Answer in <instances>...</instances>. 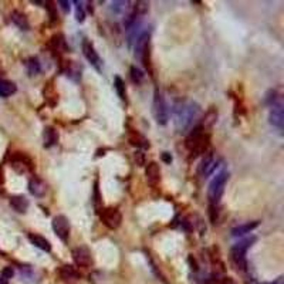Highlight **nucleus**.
I'll return each instance as SVG.
<instances>
[{
	"mask_svg": "<svg viewBox=\"0 0 284 284\" xmlns=\"http://www.w3.org/2000/svg\"><path fill=\"white\" fill-rule=\"evenodd\" d=\"M43 138H44V147L50 148V147L56 145L57 142H58V133L56 131V128H53V127H46L44 133H43Z\"/></svg>",
	"mask_w": 284,
	"mask_h": 284,
	"instance_id": "nucleus-16",
	"label": "nucleus"
},
{
	"mask_svg": "<svg viewBox=\"0 0 284 284\" xmlns=\"http://www.w3.org/2000/svg\"><path fill=\"white\" fill-rule=\"evenodd\" d=\"M206 119H205V127H210L215 121H216V118H217V113L215 111V110H210L208 114H206V117H205Z\"/></svg>",
	"mask_w": 284,
	"mask_h": 284,
	"instance_id": "nucleus-29",
	"label": "nucleus"
},
{
	"mask_svg": "<svg viewBox=\"0 0 284 284\" xmlns=\"http://www.w3.org/2000/svg\"><path fill=\"white\" fill-rule=\"evenodd\" d=\"M134 158H135V162H136L138 167H144V165H145V153L142 151L135 152Z\"/></svg>",
	"mask_w": 284,
	"mask_h": 284,
	"instance_id": "nucleus-32",
	"label": "nucleus"
},
{
	"mask_svg": "<svg viewBox=\"0 0 284 284\" xmlns=\"http://www.w3.org/2000/svg\"><path fill=\"white\" fill-rule=\"evenodd\" d=\"M26 67H27V70H29L30 76H36V74L40 73V63H38V60L36 58V57L29 58V60H27V63H26Z\"/></svg>",
	"mask_w": 284,
	"mask_h": 284,
	"instance_id": "nucleus-23",
	"label": "nucleus"
},
{
	"mask_svg": "<svg viewBox=\"0 0 284 284\" xmlns=\"http://www.w3.org/2000/svg\"><path fill=\"white\" fill-rule=\"evenodd\" d=\"M53 230L56 233V236L61 242H67L68 236H70V222L64 215H58L53 219L51 222Z\"/></svg>",
	"mask_w": 284,
	"mask_h": 284,
	"instance_id": "nucleus-7",
	"label": "nucleus"
},
{
	"mask_svg": "<svg viewBox=\"0 0 284 284\" xmlns=\"http://www.w3.org/2000/svg\"><path fill=\"white\" fill-rule=\"evenodd\" d=\"M153 117L159 125H167L169 121V108L165 101V97L162 93H159V90H155L153 94Z\"/></svg>",
	"mask_w": 284,
	"mask_h": 284,
	"instance_id": "nucleus-5",
	"label": "nucleus"
},
{
	"mask_svg": "<svg viewBox=\"0 0 284 284\" xmlns=\"http://www.w3.org/2000/svg\"><path fill=\"white\" fill-rule=\"evenodd\" d=\"M131 145L136 147V148H150V142L147 141L145 136H142L141 134L138 133H130V136H128Z\"/></svg>",
	"mask_w": 284,
	"mask_h": 284,
	"instance_id": "nucleus-21",
	"label": "nucleus"
},
{
	"mask_svg": "<svg viewBox=\"0 0 284 284\" xmlns=\"http://www.w3.org/2000/svg\"><path fill=\"white\" fill-rule=\"evenodd\" d=\"M29 240H30L32 245H34V246L38 247V249L43 250V251H50V250H51L50 242H49L46 237L40 236V234H29Z\"/></svg>",
	"mask_w": 284,
	"mask_h": 284,
	"instance_id": "nucleus-17",
	"label": "nucleus"
},
{
	"mask_svg": "<svg viewBox=\"0 0 284 284\" xmlns=\"http://www.w3.org/2000/svg\"><path fill=\"white\" fill-rule=\"evenodd\" d=\"M259 225H260L259 220H253V222H247V223H243V225H239V226L232 229V236H234V237L245 236L247 233L253 232L256 227H259Z\"/></svg>",
	"mask_w": 284,
	"mask_h": 284,
	"instance_id": "nucleus-15",
	"label": "nucleus"
},
{
	"mask_svg": "<svg viewBox=\"0 0 284 284\" xmlns=\"http://www.w3.org/2000/svg\"><path fill=\"white\" fill-rule=\"evenodd\" d=\"M268 122L277 130L284 128V110L282 101H277L271 105V110L268 114Z\"/></svg>",
	"mask_w": 284,
	"mask_h": 284,
	"instance_id": "nucleus-8",
	"label": "nucleus"
},
{
	"mask_svg": "<svg viewBox=\"0 0 284 284\" xmlns=\"http://www.w3.org/2000/svg\"><path fill=\"white\" fill-rule=\"evenodd\" d=\"M16 91H17V87L13 81L0 80V97L7 98V97H12Z\"/></svg>",
	"mask_w": 284,
	"mask_h": 284,
	"instance_id": "nucleus-18",
	"label": "nucleus"
},
{
	"mask_svg": "<svg viewBox=\"0 0 284 284\" xmlns=\"http://www.w3.org/2000/svg\"><path fill=\"white\" fill-rule=\"evenodd\" d=\"M58 4L61 6V9H63L64 12H70V1H66V0H60V1H58Z\"/></svg>",
	"mask_w": 284,
	"mask_h": 284,
	"instance_id": "nucleus-33",
	"label": "nucleus"
},
{
	"mask_svg": "<svg viewBox=\"0 0 284 284\" xmlns=\"http://www.w3.org/2000/svg\"><path fill=\"white\" fill-rule=\"evenodd\" d=\"M220 284H236V283H234V280H233L232 277H225V279L220 282Z\"/></svg>",
	"mask_w": 284,
	"mask_h": 284,
	"instance_id": "nucleus-35",
	"label": "nucleus"
},
{
	"mask_svg": "<svg viewBox=\"0 0 284 284\" xmlns=\"http://www.w3.org/2000/svg\"><path fill=\"white\" fill-rule=\"evenodd\" d=\"M12 21L19 27L20 30H29L30 29V24H29V20L26 17V15H23L21 12H17V10H15L13 13H12Z\"/></svg>",
	"mask_w": 284,
	"mask_h": 284,
	"instance_id": "nucleus-19",
	"label": "nucleus"
},
{
	"mask_svg": "<svg viewBox=\"0 0 284 284\" xmlns=\"http://www.w3.org/2000/svg\"><path fill=\"white\" fill-rule=\"evenodd\" d=\"M13 276H15V268H13L12 266H6V267L1 270V274H0V277H1L4 282H9L10 279H13Z\"/></svg>",
	"mask_w": 284,
	"mask_h": 284,
	"instance_id": "nucleus-26",
	"label": "nucleus"
},
{
	"mask_svg": "<svg viewBox=\"0 0 284 284\" xmlns=\"http://www.w3.org/2000/svg\"><path fill=\"white\" fill-rule=\"evenodd\" d=\"M83 54L88 60V63H91L97 70H100L101 58L98 56V53L95 51V47L93 46V43L90 40H87V38L83 41Z\"/></svg>",
	"mask_w": 284,
	"mask_h": 284,
	"instance_id": "nucleus-11",
	"label": "nucleus"
},
{
	"mask_svg": "<svg viewBox=\"0 0 284 284\" xmlns=\"http://www.w3.org/2000/svg\"><path fill=\"white\" fill-rule=\"evenodd\" d=\"M10 206L15 209L17 213H26L30 206L29 199L23 195H13L10 196Z\"/></svg>",
	"mask_w": 284,
	"mask_h": 284,
	"instance_id": "nucleus-14",
	"label": "nucleus"
},
{
	"mask_svg": "<svg viewBox=\"0 0 284 284\" xmlns=\"http://www.w3.org/2000/svg\"><path fill=\"white\" fill-rule=\"evenodd\" d=\"M73 260L78 267H84V268L90 267L93 265V257H91L90 249L85 246L76 247L73 250Z\"/></svg>",
	"mask_w": 284,
	"mask_h": 284,
	"instance_id": "nucleus-9",
	"label": "nucleus"
},
{
	"mask_svg": "<svg viewBox=\"0 0 284 284\" xmlns=\"http://www.w3.org/2000/svg\"><path fill=\"white\" fill-rule=\"evenodd\" d=\"M101 222L108 227V229H118L121 226L122 222V215L117 208H107L104 209L100 215Z\"/></svg>",
	"mask_w": 284,
	"mask_h": 284,
	"instance_id": "nucleus-6",
	"label": "nucleus"
},
{
	"mask_svg": "<svg viewBox=\"0 0 284 284\" xmlns=\"http://www.w3.org/2000/svg\"><path fill=\"white\" fill-rule=\"evenodd\" d=\"M0 184H1V181H0Z\"/></svg>",
	"mask_w": 284,
	"mask_h": 284,
	"instance_id": "nucleus-36",
	"label": "nucleus"
},
{
	"mask_svg": "<svg viewBox=\"0 0 284 284\" xmlns=\"http://www.w3.org/2000/svg\"><path fill=\"white\" fill-rule=\"evenodd\" d=\"M127 4H130V3L128 1H114L113 4H111V10L117 12V13L124 12L125 7H127Z\"/></svg>",
	"mask_w": 284,
	"mask_h": 284,
	"instance_id": "nucleus-30",
	"label": "nucleus"
},
{
	"mask_svg": "<svg viewBox=\"0 0 284 284\" xmlns=\"http://www.w3.org/2000/svg\"><path fill=\"white\" fill-rule=\"evenodd\" d=\"M145 176H147V181H148V184L151 185L152 188H156L159 185V181H161V169H159V165L156 162L148 164L147 168H145Z\"/></svg>",
	"mask_w": 284,
	"mask_h": 284,
	"instance_id": "nucleus-12",
	"label": "nucleus"
},
{
	"mask_svg": "<svg viewBox=\"0 0 284 284\" xmlns=\"http://www.w3.org/2000/svg\"><path fill=\"white\" fill-rule=\"evenodd\" d=\"M209 216H210V222L216 223L219 219V212H217V205H210L209 208Z\"/></svg>",
	"mask_w": 284,
	"mask_h": 284,
	"instance_id": "nucleus-28",
	"label": "nucleus"
},
{
	"mask_svg": "<svg viewBox=\"0 0 284 284\" xmlns=\"http://www.w3.org/2000/svg\"><path fill=\"white\" fill-rule=\"evenodd\" d=\"M12 167L17 172H30L33 170V161L24 153L17 152L12 156Z\"/></svg>",
	"mask_w": 284,
	"mask_h": 284,
	"instance_id": "nucleus-10",
	"label": "nucleus"
},
{
	"mask_svg": "<svg viewBox=\"0 0 284 284\" xmlns=\"http://www.w3.org/2000/svg\"><path fill=\"white\" fill-rule=\"evenodd\" d=\"M114 88H115L117 94H118V97H119L121 100H127L125 83H124V80L119 76H115V78H114Z\"/></svg>",
	"mask_w": 284,
	"mask_h": 284,
	"instance_id": "nucleus-22",
	"label": "nucleus"
},
{
	"mask_svg": "<svg viewBox=\"0 0 284 284\" xmlns=\"http://www.w3.org/2000/svg\"><path fill=\"white\" fill-rule=\"evenodd\" d=\"M44 4H46V9H47V10H49V13H50V20H51V21H56L57 13H56V7L53 6V3H51V1H46Z\"/></svg>",
	"mask_w": 284,
	"mask_h": 284,
	"instance_id": "nucleus-31",
	"label": "nucleus"
},
{
	"mask_svg": "<svg viewBox=\"0 0 284 284\" xmlns=\"http://www.w3.org/2000/svg\"><path fill=\"white\" fill-rule=\"evenodd\" d=\"M74 4H76V20L78 23H83L85 20V12L80 1H74Z\"/></svg>",
	"mask_w": 284,
	"mask_h": 284,
	"instance_id": "nucleus-27",
	"label": "nucleus"
},
{
	"mask_svg": "<svg viewBox=\"0 0 284 284\" xmlns=\"http://www.w3.org/2000/svg\"><path fill=\"white\" fill-rule=\"evenodd\" d=\"M254 242H256V237H254V236H251V237H246V239L239 240L234 246L232 247V251H230L232 260H233L234 266H236L239 270H242V271H245L247 267V262H246L247 250L253 246V243H254Z\"/></svg>",
	"mask_w": 284,
	"mask_h": 284,
	"instance_id": "nucleus-3",
	"label": "nucleus"
},
{
	"mask_svg": "<svg viewBox=\"0 0 284 284\" xmlns=\"http://www.w3.org/2000/svg\"><path fill=\"white\" fill-rule=\"evenodd\" d=\"M161 158H162V161H164L165 164H170V162H172V155H170L169 152H164V153L161 155Z\"/></svg>",
	"mask_w": 284,
	"mask_h": 284,
	"instance_id": "nucleus-34",
	"label": "nucleus"
},
{
	"mask_svg": "<svg viewBox=\"0 0 284 284\" xmlns=\"http://www.w3.org/2000/svg\"><path fill=\"white\" fill-rule=\"evenodd\" d=\"M58 273H60V276H61L63 279H66V280H77V279H80V273L77 271L73 266L70 265L63 266V267L58 270Z\"/></svg>",
	"mask_w": 284,
	"mask_h": 284,
	"instance_id": "nucleus-20",
	"label": "nucleus"
},
{
	"mask_svg": "<svg viewBox=\"0 0 284 284\" xmlns=\"http://www.w3.org/2000/svg\"><path fill=\"white\" fill-rule=\"evenodd\" d=\"M227 181H229V172L227 170H220L212 179L208 190V198L210 205H217L220 202V199L223 196V192H225V186H226Z\"/></svg>",
	"mask_w": 284,
	"mask_h": 284,
	"instance_id": "nucleus-4",
	"label": "nucleus"
},
{
	"mask_svg": "<svg viewBox=\"0 0 284 284\" xmlns=\"http://www.w3.org/2000/svg\"><path fill=\"white\" fill-rule=\"evenodd\" d=\"M130 73H131V80H133L135 84H141V83L144 81V73H142L136 66H133V67H131Z\"/></svg>",
	"mask_w": 284,
	"mask_h": 284,
	"instance_id": "nucleus-25",
	"label": "nucleus"
},
{
	"mask_svg": "<svg viewBox=\"0 0 284 284\" xmlns=\"http://www.w3.org/2000/svg\"><path fill=\"white\" fill-rule=\"evenodd\" d=\"M46 190H47V186L44 184V181L38 176H33L30 181H29V192L36 196V198H41L46 195Z\"/></svg>",
	"mask_w": 284,
	"mask_h": 284,
	"instance_id": "nucleus-13",
	"label": "nucleus"
},
{
	"mask_svg": "<svg viewBox=\"0 0 284 284\" xmlns=\"http://www.w3.org/2000/svg\"><path fill=\"white\" fill-rule=\"evenodd\" d=\"M202 113L200 105L193 100H179L175 102L172 114H173V124L179 134L188 133L198 121L199 115Z\"/></svg>",
	"mask_w": 284,
	"mask_h": 284,
	"instance_id": "nucleus-1",
	"label": "nucleus"
},
{
	"mask_svg": "<svg viewBox=\"0 0 284 284\" xmlns=\"http://www.w3.org/2000/svg\"><path fill=\"white\" fill-rule=\"evenodd\" d=\"M186 147H188V150L190 151L193 158L206 152L209 147V135L205 134L202 125L192 130L189 136L186 138Z\"/></svg>",
	"mask_w": 284,
	"mask_h": 284,
	"instance_id": "nucleus-2",
	"label": "nucleus"
},
{
	"mask_svg": "<svg viewBox=\"0 0 284 284\" xmlns=\"http://www.w3.org/2000/svg\"><path fill=\"white\" fill-rule=\"evenodd\" d=\"M51 44H53L54 50L60 51V53H64V51L67 50L66 41H64V37H63L61 34H57V36H54L53 40H51Z\"/></svg>",
	"mask_w": 284,
	"mask_h": 284,
	"instance_id": "nucleus-24",
	"label": "nucleus"
}]
</instances>
